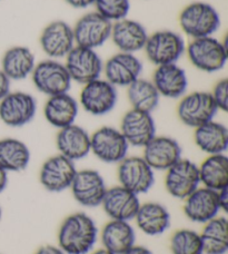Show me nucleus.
I'll return each instance as SVG.
<instances>
[{"mask_svg":"<svg viewBox=\"0 0 228 254\" xmlns=\"http://www.w3.org/2000/svg\"><path fill=\"white\" fill-rule=\"evenodd\" d=\"M97 239V224L85 212L67 216L58 231V247L66 254H88Z\"/></svg>","mask_w":228,"mask_h":254,"instance_id":"nucleus-1","label":"nucleus"},{"mask_svg":"<svg viewBox=\"0 0 228 254\" xmlns=\"http://www.w3.org/2000/svg\"><path fill=\"white\" fill-rule=\"evenodd\" d=\"M221 16L212 4L196 1L182 9L179 15V26L190 38L213 36L221 28Z\"/></svg>","mask_w":228,"mask_h":254,"instance_id":"nucleus-2","label":"nucleus"},{"mask_svg":"<svg viewBox=\"0 0 228 254\" xmlns=\"http://www.w3.org/2000/svg\"><path fill=\"white\" fill-rule=\"evenodd\" d=\"M191 65L205 72H216L226 66L228 53L226 45L214 36L193 39L186 46Z\"/></svg>","mask_w":228,"mask_h":254,"instance_id":"nucleus-3","label":"nucleus"},{"mask_svg":"<svg viewBox=\"0 0 228 254\" xmlns=\"http://www.w3.org/2000/svg\"><path fill=\"white\" fill-rule=\"evenodd\" d=\"M144 51L148 61L156 66L177 64L186 52V43L176 31L159 30L148 35Z\"/></svg>","mask_w":228,"mask_h":254,"instance_id":"nucleus-4","label":"nucleus"},{"mask_svg":"<svg viewBox=\"0 0 228 254\" xmlns=\"http://www.w3.org/2000/svg\"><path fill=\"white\" fill-rule=\"evenodd\" d=\"M129 145L119 129L104 126L90 135V152L99 161L118 164L127 156Z\"/></svg>","mask_w":228,"mask_h":254,"instance_id":"nucleus-5","label":"nucleus"},{"mask_svg":"<svg viewBox=\"0 0 228 254\" xmlns=\"http://www.w3.org/2000/svg\"><path fill=\"white\" fill-rule=\"evenodd\" d=\"M31 79L35 87L48 97L68 93L72 83L65 65L50 58L36 64Z\"/></svg>","mask_w":228,"mask_h":254,"instance_id":"nucleus-6","label":"nucleus"},{"mask_svg":"<svg viewBox=\"0 0 228 254\" xmlns=\"http://www.w3.org/2000/svg\"><path fill=\"white\" fill-rule=\"evenodd\" d=\"M66 69L69 74L71 81L81 85L100 78L104 69L102 58L95 49L76 46L65 57Z\"/></svg>","mask_w":228,"mask_h":254,"instance_id":"nucleus-7","label":"nucleus"},{"mask_svg":"<svg viewBox=\"0 0 228 254\" xmlns=\"http://www.w3.org/2000/svg\"><path fill=\"white\" fill-rule=\"evenodd\" d=\"M217 112L218 108L208 92L184 95L177 106V115L181 123L193 128L213 121Z\"/></svg>","mask_w":228,"mask_h":254,"instance_id":"nucleus-8","label":"nucleus"},{"mask_svg":"<svg viewBox=\"0 0 228 254\" xmlns=\"http://www.w3.org/2000/svg\"><path fill=\"white\" fill-rule=\"evenodd\" d=\"M118 99L117 88L108 80L98 78L85 84L80 92L81 107L93 116H104L115 108Z\"/></svg>","mask_w":228,"mask_h":254,"instance_id":"nucleus-9","label":"nucleus"},{"mask_svg":"<svg viewBox=\"0 0 228 254\" xmlns=\"http://www.w3.org/2000/svg\"><path fill=\"white\" fill-rule=\"evenodd\" d=\"M117 174L121 187L138 196L147 193L155 183V171L143 156H126L118 163Z\"/></svg>","mask_w":228,"mask_h":254,"instance_id":"nucleus-10","label":"nucleus"},{"mask_svg":"<svg viewBox=\"0 0 228 254\" xmlns=\"http://www.w3.org/2000/svg\"><path fill=\"white\" fill-rule=\"evenodd\" d=\"M112 27V22L99 15L97 11L86 13L72 27L75 43L77 46L96 51L111 39Z\"/></svg>","mask_w":228,"mask_h":254,"instance_id":"nucleus-11","label":"nucleus"},{"mask_svg":"<svg viewBox=\"0 0 228 254\" xmlns=\"http://www.w3.org/2000/svg\"><path fill=\"white\" fill-rule=\"evenodd\" d=\"M37 113L36 98L25 92H10L0 101V120L9 127L29 124Z\"/></svg>","mask_w":228,"mask_h":254,"instance_id":"nucleus-12","label":"nucleus"},{"mask_svg":"<svg viewBox=\"0 0 228 254\" xmlns=\"http://www.w3.org/2000/svg\"><path fill=\"white\" fill-rule=\"evenodd\" d=\"M200 185L198 165L187 158H180L166 171L165 188L172 197L184 199Z\"/></svg>","mask_w":228,"mask_h":254,"instance_id":"nucleus-13","label":"nucleus"},{"mask_svg":"<svg viewBox=\"0 0 228 254\" xmlns=\"http://www.w3.org/2000/svg\"><path fill=\"white\" fill-rule=\"evenodd\" d=\"M70 190L75 201L81 206L97 207L102 205L107 187L98 171L81 170L77 171Z\"/></svg>","mask_w":228,"mask_h":254,"instance_id":"nucleus-14","label":"nucleus"},{"mask_svg":"<svg viewBox=\"0 0 228 254\" xmlns=\"http://www.w3.org/2000/svg\"><path fill=\"white\" fill-rule=\"evenodd\" d=\"M76 173L75 162L58 154L45 161L40 169L39 181L48 192L60 193L70 189Z\"/></svg>","mask_w":228,"mask_h":254,"instance_id":"nucleus-15","label":"nucleus"},{"mask_svg":"<svg viewBox=\"0 0 228 254\" xmlns=\"http://www.w3.org/2000/svg\"><path fill=\"white\" fill-rule=\"evenodd\" d=\"M39 43L46 55L56 61L65 58L76 46L72 27L63 20H55L46 26Z\"/></svg>","mask_w":228,"mask_h":254,"instance_id":"nucleus-16","label":"nucleus"},{"mask_svg":"<svg viewBox=\"0 0 228 254\" xmlns=\"http://www.w3.org/2000/svg\"><path fill=\"white\" fill-rule=\"evenodd\" d=\"M143 71V63L136 54L117 53L104 64L105 79L115 87H128L138 79Z\"/></svg>","mask_w":228,"mask_h":254,"instance_id":"nucleus-17","label":"nucleus"},{"mask_svg":"<svg viewBox=\"0 0 228 254\" xmlns=\"http://www.w3.org/2000/svg\"><path fill=\"white\" fill-rule=\"evenodd\" d=\"M119 130L129 146L144 148L156 136V124L150 113L131 108L122 116Z\"/></svg>","mask_w":228,"mask_h":254,"instance_id":"nucleus-18","label":"nucleus"},{"mask_svg":"<svg viewBox=\"0 0 228 254\" xmlns=\"http://www.w3.org/2000/svg\"><path fill=\"white\" fill-rule=\"evenodd\" d=\"M218 192L205 187L196 189L184 199V213L191 222L205 224L221 212Z\"/></svg>","mask_w":228,"mask_h":254,"instance_id":"nucleus-19","label":"nucleus"},{"mask_svg":"<svg viewBox=\"0 0 228 254\" xmlns=\"http://www.w3.org/2000/svg\"><path fill=\"white\" fill-rule=\"evenodd\" d=\"M139 196L121 185L107 189L102 206L111 220L130 222L140 206Z\"/></svg>","mask_w":228,"mask_h":254,"instance_id":"nucleus-20","label":"nucleus"},{"mask_svg":"<svg viewBox=\"0 0 228 254\" xmlns=\"http://www.w3.org/2000/svg\"><path fill=\"white\" fill-rule=\"evenodd\" d=\"M181 146L170 136H155L144 147V160L154 171H167L181 158Z\"/></svg>","mask_w":228,"mask_h":254,"instance_id":"nucleus-21","label":"nucleus"},{"mask_svg":"<svg viewBox=\"0 0 228 254\" xmlns=\"http://www.w3.org/2000/svg\"><path fill=\"white\" fill-rule=\"evenodd\" d=\"M147 38V30L138 21L125 18L113 24L111 39L121 53L136 54L144 51Z\"/></svg>","mask_w":228,"mask_h":254,"instance_id":"nucleus-22","label":"nucleus"},{"mask_svg":"<svg viewBox=\"0 0 228 254\" xmlns=\"http://www.w3.org/2000/svg\"><path fill=\"white\" fill-rule=\"evenodd\" d=\"M56 145L60 155L72 162L80 161L90 153V135L84 127L71 124L59 129Z\"/></svg>","mask_w":228,"mask_h":254,"instance_id":"nucleus-23","label":"nucleus"},{"mask_svg":"<svg viewBox=\"0 0 228 254\" xmlns=\"http://www.w3.org/2000/svg\"><path fill=\"white\" fill-rule=\"evenodd\" d=\"M152 81L161 97L171 99L182 97L188 87L186 71L177 64L157 66Z\"/></svg>","mask_w":228,"mask_h":254,"instance_id":"nucleus-24","label":"nucleus"},{"mask_svg":"<svg viewBox=\"0 0 228 254\" xmlns=\"http://www.w3.org/2000/svg\"><path fill=\"white\" fill-rule=\"evenodd\" d=\"M78 113V103L68 93L48 97L44 107L46 121L58 129L75 124Z\"/></svg>","mask_w":228,"mask_h":254,"instance_id":"nucleus-25","label":"nucleus"},{"mask_svg":"<svg viewBox=\"0 0 228 254\" xmlns=\"http://www.w3.org/2000/svg\"><path fill=\"white\" fill-rule=\"evenodd\" d=\"M134 220L141 232L149 237L165 233L171 226L170 212L165 205L158 202L140 204Z\"/></svg>","mask_w":228,"mask_h":254,"instance_id":"nucleus-26","label":"nucleus"},{"mask_svg":"<svg viewBox=\"0 0 228 254\" xmlns=\"http://www.w3.org/2000/svg\"><path fill=\"white\" fill-rule=\"evenodd\" d=\"M194 140L200 151L208 155L225 154L228 147V129L220 122L209 121L196 127Z\"/></svg>","mask_w":228,"mask_h":254,"instance_id":"nucleus-27","label":"nucleus"},{"mask_svg":"<svg viewBox=\"0 0 228 254\" xmlns=\"http://www.w3.org/2000/svg\"><path fill=\"white\" fill-rule=\"evenodd\" d=\"M36 57L26 46H13L3 54L1 70L10 80H22L31 76L36 66Z\"/></svg>","mask_w":228,"mask_h":254,"instance_id":"nucleus-28","label":"nucleus"},{"mask_svg":"<svg viewBox=\"0 0 228 254\" xmlns=\"http://www.w3.org/2000/svg\"><path fill=\"white\" fill-rule=\"evenodd\" d=\"M102 242L114 254H124L135 246L136 232L127 221L111 220L102 231Z\"/></svg>","mask_w":228,"mask_h":254,"instance_id":"nucleus-29","label":"nucleus"},{"mask_svg":"<svg viewBox=\"0 0 228 254\" xmlns=\"http://www.w3.org/2000/svg\"><path fill=\"white\" fill-rule=\"evenodd\" d=\"M198 171L203 187L216 192L228 188V157L225 154L208 155L198 165Z\"/></svg>","mask_w":228,"mask_h":254,"instance_id":"nucleus-30","label":"nucleus"},{"mask_svg":"<svg viewBox=\"0 0 228 254\" xmlns=\"http://www.w3.org/2000/svg\"><path fill=\"white\" fill-rule=\"evenodd\" d=\"M31 154L20 139L7 137L0 139V167L7 172H21L28 167Z\"/></svg>","mask_w":228,"mask_h":254,"instance_id":"nucleus-31","label":"nucleus"},{"mask_svg":"<svg viewBox=\"0 0 228 254\" xmlns=\"http://www.w3.org/2000/svg\"><path fill=\"white\" fill-rule=\"evenodd\" d=\"M200 234L204 254H226L228 250V221L216 216L204 224Z\"/></svg>","mask_w":228,"mask_h":254,"instance_id":"nucleus-32","label":"nucleus"},{"mask_svg":"<svg viewBox=\"0 0 228 254\" xmlns=\"http://www.w3.org/2000/svg\"><path fill=\"white\" fill-rule=\"evenodd\" d=\"M127 97L133 110L152 114L158 106L161 95L152 80L139 77L127 87Z\"/></svg>","mask_w":228,"mask_h":254,"instance_id":"nucleus-33","label":"nucleus"},{"mask_svg":"<svg viewBox=\"0 0 228 254\" xmlns=\"http://www.w3.org/2000/svg\"><path fill=\"white\" fill-rule=\"evenodd\" d=\"M172 254H204L200 234L190 229H179L171 235Z\"/></svg>","mask_w":228,"mask_h":254,"instance_id":"nucleus-34","label":"nucleus"},{"mask_svg":"<svg viewBox=\"0 0 228 254\" xmlns=\"http://www.w3.org/2000/svg\"><path fill=\"white\" fill-rule=\"evenodd\" d=\"M96 11L112 24L125 19L130 11L129 0H96Z\"/></svg>","mask_w":228,"mask_h":254,"instance_id":"nucleus-35","label":"nucleus"},{"mask_svg":"<svg viewBox=\"0 0 228 254\" xmlns=\"http://www.w3.org/2000/svg\"><path fill=\"white\" fill-rule=\"evenodd\" d=\"M213 101L217 106L218 111L227 112L228 110V80L223 78L217 81L211 93Z\"/></svg>","mask_w":228,"mask_h":254,"instance_id":"nucleus-36","label":"nucleus"},{"mask_svg":"<svg viewBox=\"0 0 228 254\" xmlns=\"http://www.w3.org/2000/svg\"><path fill=\"white\" fill-rule=\"evenodd\" d=\"M10 86L11 80L8 78L6 74L0 69V101L10 93Z\"/></svg>","mask_w":228,"mask_h":254,"instance_id":"nucleus-37","label":"nucleus"},{"mask_svg":"<svg viewBox=\"0 0 228 254\" xmlns=\"http://www.w3.org/2000/svg\"><path fill=\"white\" fill-rule=\"evenodd\" d=\"M66 2L76 9H84L95 4L96 0H66Z\"/></svg>","mask_w":228,"mask_h":254,"instance_id":"nucleus-38","label":"nucleus"},{"mask_svg":"<svg viewBox=\"0 0 228 254\" xmlns=\"http://www.w3.org/2000/svg\"><path fill=\"white\" fill-rule=\"evenodd\" d=\"M35 254H66V253L63 252L59 247L44 246L40 249H38V251Z\"/></svg>","mask_w":228,"mask_h":254,"instance_id":"nucleus-39","label":"nucleus"},{"mask_svg":"<svg viewBox=\"0 0 228 254\" xmlns=\"http://www.w3.org/2000/svg\"><path fill=\"white\" fill-rule=\"evenodd\" d=\"M218 199H220L221 210L226 212L228 206V188L218 190Z\"/></svg>","mask_w":228,"mask_h":254,"instance_id":"nucleus-40","label":"nucleus"},{"mask_svg":"<svg viewBox=\"0 0 228 254\" xmlns=\"http://www.w3.org/2000/svg\"><path fill=\"white\" fill-rule=\"evenodd\" d=\"M124 254H153V252L148 248L143 246H135L131 247L128 251H126Z\"/></svg>","mask_w":228,"mask_h":254,"instance_id":"nucleus-41","label":"nucleus"},{"mask_svg":"<svg viewBox=\"0 0 228 254\" xmlns=\"http://www.w3.org/2000/svg\"><path fill=\"white\" fill-rule=\"evenodd\" d=\"M8 184V173L0 167V194L7 188Z\"/></svg>","mask_w":228,"mask_h":254,"instance_id":"nucleus-42","label":"nucleus"},{"mask_svg":"<svg viewBox=\"0 0 228 254\" xmlns=\"http://www.w3.org/2000/svg\"><path fill=\"white\" fill-rule=\"evenodd\" d=\"M91 254H114V253L106 250V249H105V248H103V249H99V250H97V251L93 252Z\"/></svg>","mask_w":228,"mask_h":254,"instance_id":"nucleus-43","label":"nucleus"},{"mask_svg":"<svg viewBox=\"0 0 228 254\" xmlns=\"http://www.w3.org/2000/svg\"><path fill=\"white\" fill-rule=\"evenodd\" d=\"M1 217H2V210L1 207H0V221H1Z\"/></svg>","mask_w":228,"mask_h":254,"instance_id":"nucleus-44","label":"nucleus"},{"mask_svg":"<svg viewBox=\"0 0 228 254\" xmlns=\"http://www.w3.org/2000/svg\"><path fill=\"white\" fill-rule=\"evenodd\" d=\"M0 254H2V253H0Z\"/></svg>","mask_w":228,"mask_h":254,"instance_id":"nucleus-45","label":"nucleus"}]
</instances>
